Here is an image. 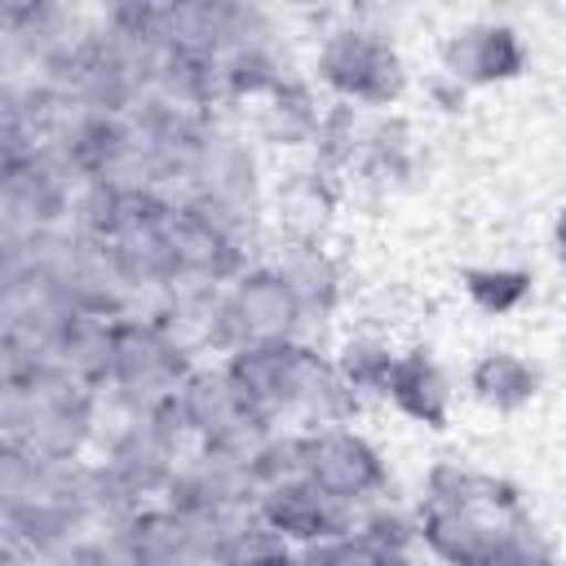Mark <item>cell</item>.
<instances>
[{"label": "cell", "mask_w": 566, "mask_h": 566, "mask_svg": "<svg viewBox=\"0 0 566 566\" xmlns=\"http://www.w3.org/2000/svg\"><path fill=\"white\" fill-rule=\"evenodd\" d=\"M526 513L522 491L491 469L442 455L420 473L416 539L433 566H491L509 522Z\"/></svg>", "instance_id": "6da1fadb"}, {"label": "cell", "mask_w": 566, "mask_h": 566, "mask_svg": "<svg viewBox=\"0 0 566 566\" xmlns=\"http://www.w3.org/2000/svg\"><path fill=\"white\" fill-rule=\"evenodd\" d=\"M106 398L75 376L35 363L4 367V442L49 464H80L102 438Z\"/></svg>", "instance_id": "7a4b0ae2"}, {"label": "cell", "mask_w": 566, "mask_h": 566, "mask_svg": "<svg viewBox=\"0 0 566 566\" xmlns=\"http://www.w3.org/2000/svg\"><path fill=\"white\" fill-rule=\"evenodd\" d=\"M310 80L327 102H345L363 115L398 111L411 93V66L394 31L371 9H345L318 31Z\"/></svg>", "instance_id": "3957f363"}, {"label": "cell", "mask_w": 566, "mask_h": 566, "mask_svg": "<svg viewBox=\"0 0 566 566\" xmlns=\"http://www.w3.org/2000/svg\"><path fill=\"white\" fill-rule=\"evenodd\" d=\"M203 363L195 358L164 323L150 314H124L111 323V363H106V407L115 411H150L164 407L186 371Z\"/></svg>", "instance_id": "277c9868"}, {"label": "cell", "mask_w": 566, "mask_h": 566, "mask_svg": "<svg viewBox=\"0 0 566 566\" xmlns=\"http://www.w3.org/2000/svg\"><path fill=\"white\" fill-rule=\"evenodd\" d=\"M287 340H310V318L283 270L270 256H256L217 296L212 354L226 358L230 349L243 345H287Z\"/></svg>", "instance_id": "5b68a950"}, {"label": "cell", "mask_w": 566, "mask_h": 566, "mask_svg": "<svg viewBox=\"0 0 566 566\" xmlns=\"http://www.w3.org/2000/svg\"><path fill=\"white\" fill-rule=\"evenodd\" d=\"M301 478H310L336 504L363 513L371 504L394 500V473L385 451L358 424H323L305 429Z\"/></svg>", "instance_id": "8992f818"}, {"label": "cell", "mask_w": 566, "mask_h": 566, "mask_svg": "<svg viewBox=\"0 0 566 566\" xmlns=\"http://www.w3.org/2000/svg\"><path fill=\"white\" fill-rule=\"evenodd\" d=\"M172 411L190 438V447H217V451H239L252 455L256 442L270 433L265 420H256L243 402V394L234 389L230 371L221 367V358H203L186 371V380L172 394Z\"/></svg>", "instance_id": "52a82bcc"}, {"label": "cell", "mask_w": 566, "mask_h": 566, "mask_svg": "<svg viewBox=\"0 0 566 566\" xmlns=\"http://www.w3.org/2000/svg\"><path fill=\"white\" fill-rule=\"evenodd\" d=\"M531 71V44L509 18H469L438 40V75L464 93L517 84Z\"/></svg>", "instance_id": "ba28073f"}, {"label": "cell", "mask_w": 566, "mask_h": 566, "mask_svg": "<svg viewBox=\"0 0 566 566\" xmlns=\"http://www.w3.org/2000/svg\"><path fill=\"white\" fill-rule=\"evenodd\" d=\"M310 345L314 340L243 345L221 358V367L230 371L248 411L256 420H265L270 429H301V376H305Z\"/></svg>", "instance_id": "9c48e42d"}, {"label": "cell", "mask_w": 566, "mask_h": 566, "mask_svg": "<svg viewBox=\"0 0 566 566\" xmlns=\"http://www.w3.org/2000/svg\"><path fill=\"white\" fill-rule=\"evenodd\" d=\"M416 172H420V146H416L411 119L402 111L367 115L363 137H358V155L349 168V195L389 199V195L407 190Z\"/></svg>", "instance_id": "30bf717a"}, {"label": "cell", "mask_w": 566, "mask_h": 566, "mask_svg": "<svg viewBox=\"0 0 566 566\" xmlns=\"http://www.w3.org/2000/svg\"><path fill=\"white\" fill-rule=\"evenodd\" d=\"M265 526H274L292 548H310V544H323V539H336V535H349L358 513L336 504L332 495H323L310 478H283V482H270L256 491V504Z\"/></svg>", "instance_id": "8fae6325"}, {"label": "cell", "mask_w": 566, "mask_h": 566, "mask_svg": "<svg viewBox=\"0 0 566 566\" xmlns=\"http://www.w3.org/2000/svg\"><path fill=\"white\" fill-rule=\"evenodd\" d=\"M385 407L424 433H447L455 416V385L433 345H402L389 371Z\"/></svg>", "instance_id": "7c38bea8"}, {"label": "cell", "mask_w": 566, "mask_h": 566, "mask_svg": "<svg viewBox=\"0 0 566 566\" xmlns=\"http://www.w3.org/2000/svg\"><path fill=\"white\" fill-rule=\"evenodd\" d=\"M270 261L292 283V292H296L310 327H323V323H332L340 314V305H345V265L327 248V234H292V230H279Z\"/></svg>", "instance_id": "4fadbf2b"}, {"label": "cell", "mask_w": 566, "mask_h": 566, "mask_svg": "<svg viewBox=\"0 0 566 566\" xmlns=\"http://www.w3.org/2000/svg\"><path fill=\"white\" fill-rule=\"evenodd\" d=\"M323 106H327V97L314 88V80L292 71L270 97L248 106V133L265 150L305 159L314 150V137H318V124H323Z\"/></svg>", "instance_id": "5bb4252c"}, {"label": "cell", "mask_w": 566, "mask_h": 566, "mask_svg": "<svg viewBox=\"0 0 566 566\" xmlns=\"http://www.w3.org/2000/svg\"><path fill=\"white\" fill-rule=\"evenodd\" d=\"M464 389L482 411L517 416L544 394V367L531 354L513 349V345H491V349H478L469 358Z\"/></svg>", "instance_id": "9a60e30c"}, {"label": "cell", "mask_w": 566, "mask_h": 566, "mask_svg": "<svg viewBox=\"0 0 566 566\" xmlns=\"http://www.w3.org/2000/svg\"><path fill=\"white\" fill-rule=\"evenodd\" d=\"M398 349H402V345H394V340H389L385 332H376V327H358V332L340 336V345L332 349L336 371H340V380L349 385V394L363 402V411L376 407V402H385V389H389V371H394Z\"/></svg>", "instance_id": "2e32d148"}, {"label": "cell", "mask_w": 566, "mask_h": 566, "mask_svg": "<svg viewBox=\"0 0 566 566\" xmlns=\"http://www.w3.org/2000/svg\"><path fill=\"white\" fill-rule=\"evenodd\" d=\"M460 292L482 318H513L535 301V274L513 261H478L460 270Z\"/></svg>", "instance_id": "e0dca14e"}, {"label": "cell", "mask_w": 566, "mask_h": 566, "mask_svg": "<svg viewBox=\"0 0 566 566\" xmlns=\"http://www.w3.org/2000/svg\"><path fill=\"white\" fill-rule=\"evenodd\" d=\"M217 566H296V548L256 509H239L217 522Z\"/></svg>", "instance_id": "ac0fdd59"}, {"label": "cell", "mask_w": 566, "mask_h": 566, "mask_svg": "<svg viewBox=\"0 0 566 566\" xmlns=\"http://www.w3.org/2000/svg\"><path fill=\"white\" fill-rule=\"evenodd\" d=\"M491 566H562V548H557L553 531L526 509V513H517L509 522Z\"/></svg>", "instance_id": "d6986e66"}, {"label": "cell", "mask_w": 566, "mask_h": 566, "mask_svg": "<svg viewBox=\"0 0 566 566\" xmlns=\"http://www.w3.org/2000/svg\"><path fill=\"white\" fill-rule=\"evenodd\" d=\"M424 93H429V102L438 106V111H447V115H455V111H464V102H469V93L460 88V84H451L447 75H429V84H424Z\"/></svg>", "instance_id": "ffe728a7"}, {"label": "cell", "mask_w": 566, "mask_h": 566, "mask_svg": "<svg viewBox=\"0 0 566 566\" xmlns=\"http://www.w3.org/2000/svg\"><path fill=\"white\" fill-rule=\"evenodd\" d=\"M548 248H553V261L566 270V203L557 208V217H553V230H548Z\"/></svg>", "instance_id": "44dd1931"}]
</instances>
